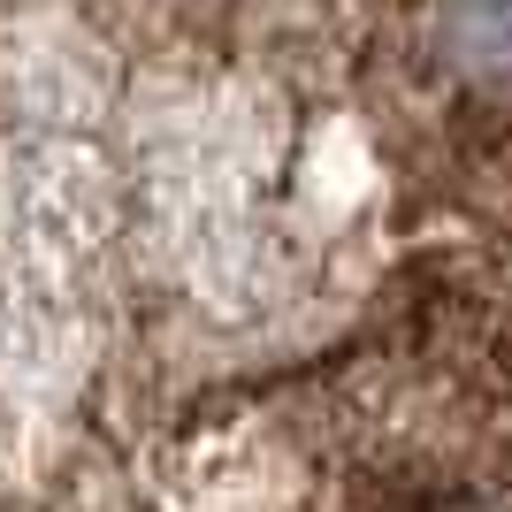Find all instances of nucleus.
I'll return each mask as SVG.
<instances>
[{
    "label": "nucleus",
    "mask_w": 512,
    "mask_h": 512,
    "mask_svg": "<svg viewBox=\"0 0 512 512\" xmlns=\"http://www.w3.org/2000/svg\"><path fill=\"white\" fill-rule=\"evenodd\" d=\"M0 512H512V0H0Z\"/></svg>",
    "instance_id": "obj_1"
}]
</instances>
